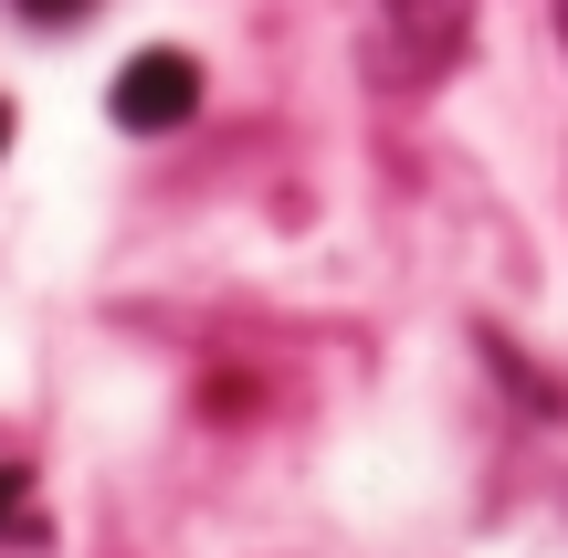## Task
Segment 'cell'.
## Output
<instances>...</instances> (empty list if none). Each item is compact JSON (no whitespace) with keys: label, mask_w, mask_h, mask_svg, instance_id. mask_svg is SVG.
<instances>
[{"label":"cell","mask_w":568,"mask_h":558,"mask_svg":"<svg viewBox=\"0 0 568 558\" xmlns=\"http://www.w3.org/2000/svg\"><path fill=\"white\" fill-rule=\"evenodd\" d=\"M464 32H474V0H368V74L389 95L443 84L464 63Z\"/></svg>","instance_id":"cell-1"},{"label":"cell","mask_w":568,"mask_h":558,"mask_svg":"<svg viewBox=\"0 0 568 558\" xmlns=\"http://www.w3.org/2000/svg\"><path fill=\"white\" fill-rule=\"evenodd\" d=\"M190 105H201V63L190 53H138L116 74V126L126 138H169V126H190Z\"/></svg>","instance_id":"cell-2"},{"label":"cell","mask_w":568,"mask_h":558,"mask_svg":"<svg viewBox=\"0 0 568 558\" xmlns=\"http://www.w3.org/2000/svg\"><path fill=\"white\" fill-rule=\"evenodd\" d=\"M0 538H21V548L42 538V506H32V475L21 464H0Z\"/></svg>","instance_id":"cell-3"},{"label":"cell","mask_w":568,"mask_h":558,"mask_svg":"<svg viewBox=\"0 0 568 558\" xmlns=\"http://www.w3.org/2000/svg\"><path fill=\"white\" fill-rule=\"evenodd\" d=\"M11 11H21V21H42V32H63V21H84L95 0H11Z\"/></svg>","instance_id":"cell-4"},{"label":"cell","mask_w":568,"mask_h":558,"mask_svg":"<svg viewBox=\"0 0 568 558\" xmlns=\"http://www.w3.org/2000/svg\"><path fill=\"white\" fill-rule=\"evenodd\" d=\"M0 148H11V105H0Z\"/></svg>","instance_id":"cell-5"},{"label":"cell","mask_w":568,"mask_h":558,"mask_svg":"<svg viewBox=\"0 0 568 558\" xmlns=\"http://www.w3.org/2000/svg\"><path fill=\"white\" fill-rule=\"evenodd\" d=\"M558 42H568V0H558Z\"/></svg>","instance_id":"cell-6"}]
</instances>
